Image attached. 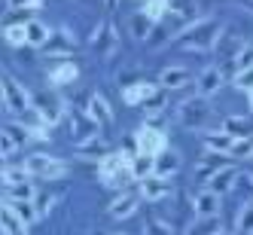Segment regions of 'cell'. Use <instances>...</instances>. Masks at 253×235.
<instances>
[{"label": "cell", "instance_id": "6da1fadb", "mask_svg": "<svg viewBox=\"0 0 253 235\" xmlns=\"http://www.w3.org/2000/svg\"><path fill=\"white\" fill-rule=\"evenodd\" d=\"M223 37V25L216 19H202V22H189L183 31L174 37V46L180 49H195V52H211L213 46H220Z\"/></svg>", "mask_w": 253, "mask_h": 235}, {"label": "cell", "instance_id": "7a4b0ae2", "mask_svg": "<svg viewBox=\"0 0 253 235\" xmlns=\"http://www.w3.org/2000/svg\"><path fill=\"white\" fill-rule=\"evenodd\" d=\"M98 174H101V180H104L107 187H122L125 180L134 177V174H131V156L125 153V150L107 153V156L101 159V165H98Z\"/></svg>", "mask_w": 253, "mask_h": 235}, {"label": "cell", "instance_id": "3957f363", "mask_svg": "<svg viewBox=\"0 0 253 235\" xmlns=\"http://www.w3.org/2000/svg\"><path fill=\"white\" fill-rule=\"evenodd\" d=\"M177 119L183 122L186 129H205V125H211V122H213V107H211V101H208V98L195 95V98H189V101L180 104Z\"/></svg>", "mask_w": 253, "mask_h": 235}, {"label": "cell", "instance_id": "277c9868", "mask_svg": "<svg viewBox=\"0 0 253 235\" xmlns=\"http://www.w3.org/2000/svg\"><path fill=\"white\" fill-rule=\"evenodd\" d=\"M25 168L31 171V177H40V180H58L67 174V165L55 156H46V153H31L25 159Z\"/></svg>", "mask_w": 253, "mask_h": 235}, {"label": "cell", "instance_id": "5b68a950", "mask_svg": "<svg viewBox=\"0 0 253 235\" xmlns=\"http://www.w3.org/2000/svg\"><path fill=\"white\" fill-rule=\"evenodd\" d=\"M0 86H3V107L12 113H25L28 107H34V98L28 95V89L15 80L12 74H3V80H0Z\"/></svg>", "mask_w": 253, "mask_h": 235}, {"label": "cell", "instance_id": "8992f818", "mask_svg": "<svg viewBox=\"0 0 253 235\" xmlns=\"http://www.w3.org/2000/svg\"><path fill=\"white\" fill-rule=\"evenodd\" d=\"M134 147H137V153L159 156L162 150L168 147V138H165V132H159L156 125H143V129L134 135Z\"/></svg>", "mask_w": 253, "mask_h": 235}, {"label": "cell", "instance_id": "52a82bcc", "mask_svg": "<svg viewBox=\"0 0 253 235\" xmlns=\"http://www.w3.org/2000/svg\"><path fill=\"white\" fill-rule=\"evenodd\" d=\"M34 110H37V116H40L46 125H55V122H61V116H64V104H61L58 95L40 92L37 98H34Z\"/></svg>", "mask_w": 253, "mask_h": 235}, {"label": "cell", "instance_id": "ba28073f", "mask_svg": "<svg viewBox=\"0 0 253 235\" xmlns=\"http://www.w3.org/2000/svg\"><path fill=\"white\" fill-rule=\"evenodd\" d=\"M88 43H92V49L98 52L101 58H110L113 52L119 49V37H116V31H113L110 22H101V25L92 31V40H88Z\"/></svg>", "mask_w": 253, "mask_h": 235}, {"label": "cell", "instance_id": "9c48e42d", "mask_svg": "<svg viewBox=\"0 0 253 235\" xmlns=\"http://www.w3.org/2000/svg\"><path fill=\"white\" fill-rule=\"evenodd\" d=\"M140 195L147 198V202H162V198H168V195H171L168 177H162V174H147V177L140 180Z\"/></svg>", "mask_w": 253, "mask_h": 235}, {"label": "cell", "instance_id": "30bf717a", "mask_svg": "<svg viewBox=\"0 0 253 235\" xmlns=\"http://www.w3.org/2000/svg\"><path fill=\"white\" fill-rule=\"evenodd\" d=\"M98 125H101V122H95L88 113L74 116V122H70V135H74V143H77V147H83V143H88V141L98 138Z\"/></svg>", "mask_w": 253, "mask_h": 235}, {"label": "cell", "instance_id": "8fae6325", "mask_svg": "<svg viewBox=\"0 0 253 235\" xmlns=\"http://www.w3.org/2000/svg\"><path fill=\"white\" fill-rule=\"evenodd\" d=\"M235 141L238 138H232L226 129H211V132H205L202 135V143L208 147V153H220V156H232V147H235Z\"/></svg>", "mask_w": 253, "mask_h": 235}, {"label": "cell", "instance_id": "7c38bea8", "mask_svg": "<svg viewBox=\"0 0 253 235\" xmlns=\"http://www.w3.org/2000/svg\"><path fill=\"white\" fill-rule=\"evenodd\" d=\"M223 89V70L220 67H205L202 74H198V83H195V95L202 98H211Z\"/></svg>", "mask_w": 253, "mask_h": 235}, {"label": "cell", "instance_id": "4fadbf2b", "mask_svg": "<svg viewBox=\"0 0 253 235\" xmlns=\"http://www.w3.org/2000/svg\"><path fill=\"white\" fill-rule=\"evenodd\" d=\"M28 138H31V132L25 129V125H19V122H3V156H9V153H15L19 147H25L28 143Z\"/></svg>", "mask_w": 253, "mask_h": 235}, {"label": "cell", "instance_id": "5bb4252c", "mask_svg": "<svg viewBox=\"0 0 253 235\" xmlns=\"http://www.w3.org/2000/svg\"><path fill=\"white\" fill-rule=\"evenodd\" d=\"M192 214L195 217H216L220 214V192H213L211 187L202 189L192 198Z\"/></svg>", "mask_w": 253, "mask_h": 235}, {"label": "cell", "instance_id": "9a60e30c", "mask_svg": "<svg viewBox=\"0 0 253 235\" xmlns=\"http://www.w3.org/2000/svg\"><path fill=\"white\" fill-rule=\"evenodd\" d=\"M140 208V192H122L113 198V205H110V217L113 220H128L131 214H137Z\"/></svg>", "mask_w": 253, "mask_h": 235}, {"label": "cell", "instance_id": "2e32d148", "mask_svg": "<svg viewBox=\"0 0 253 235\" xmlns=\"http://www.w3.org/2000/svg\"><path fill=\"white\" fill-rule=\"evenodd\" d=\"M235 184H238V168H232V165H220V168H216V174L211 177V189L213 192H220V195H226Z\"/></svg>", "mask_w": 253, "mask_h": 235}, {"label": "cell", "instance_id": "e0dca14e", "mask_svg": "<svg viewBox=\"0 0 253 235\" xmlns=\"http://www.w3.org/2000/svg\"><path fill=\"white\" fill-rule=\"evenodd\" d=\"M88 116H92L95 122H101V125H110L113 122V107L107 104V98L104 95H88Z\"/></svg>", "mask_w": 253, "mask_h": 235}, {"label": "cell", "instance_id": "ac0fdd59", "mask_svg": "<svg viewBox=\"0 0 253 235\" xmlns=\"http://www.w3.org/2000/svg\"><path fill=\"white\" fill-rule=\"evenodd\" d=\"M156 92H159V89L153 83H134V86L122 89V98H125V104H143L147 98H153Z\"/></svg>", "mask_w": 253, "mask_h": 235}, {"label": "cell", "instance_id": "d6986e66", "mask_svg": "<svg viewBox=\"0 0 253 235\" xmlns=\"http://www.w3.org/2000/svg\"><path fill=\"white\" fill-rule=\"evenodd\" d=\"M177 168H180V153H177V150L165 147V150H162V153L156 156V174H162V177H171Z\"/></svg>", "mask_w": 253, "mask_h": 235}, {"label": "cell", "instance_id": "ffe728a7", "mask_svg": "<svg viewBox=\"0 0 253 235\" xmlns=\"http://www.w3.org/2000/svg\"><path fill=\"white\" fill-rule=\"evenodd\" d=\"M223 129L232 138H253V119L250 116H229V119H223Z\"/></svg>", "mask_w": 253, "mask_h": 235}, {"label": "cell", "instance_id": "44dd1931", "mask_svg": "<svg viewBox=\"0 0 253 235\" xmlns=\"http://www.w3.org/2000/svg\"><path fill=\"white\" fill-rule=\"evenodd\" d=\"M189 70L186 67H165L162 70V77H159V83H162V89H180V86H186L189 83Z\"/></svg>", "mask_w": 253, "mask_h": 235}, {"label": "cell", "instance_id": "7402d4cb", "mask_svg": "<svg viewBox=\"0 0 253 235\" xmlns=\"http://www.w3.org/2000/svg\"><path fill=\"white\" fill-rule=\"evenodd\" d=\"M43 6H15V9H6L3 12V28L6 25H28L34 22V15H37Z\"/></svg>", "mask_w": 253, "mask_h": 235}, {"label": "cell", "instance_id": "603a6c76", "mask_svg": "<svg viewBox=\"0 0 253 235\" xmlns=\"http://www.w3.org/2000/svg\"><path fill=\"white\" fill-rule=\"evenodd\" d=\"M3 205H6V208H12V211L19 214L28 226L37 220V208H34V198H3Z\"/></svg>", "mask_w": 253, "mask_h": 235}, {"label": "cell", "instance_id": "cb8c5ba5", "mask_svg": "<svg viewBox=\"0 0 253 235\" xmlns=\"http://www.w3.org/2000/svg\"><path fill=\"white\" fill-rule=\"evenodd\" d=\"M0 226H3V235H28V223L6 205H3V220H0Z\"/></svg>", "mask_w": 253, "mask_h": 235}, {"label": "cell", "instance_id": "d4e9b609", "mask_svg": "<svg viewBox=\"0 0 253 235\" xmlns=\"http://www.w3.org/2000/svg\"><path fill=\"white\" fill-rule=\"evenodd\" d=\"M77 77H80V67L70 64V61H64V64H58V67L49 74V83H52V86H70Z\"/></svg>", "mask_w": 253, "mask_h": 235}, {"label": "cell", "instance_id": "484cf974", "mask_svg": "<svg viewBox=\"0 0 253 235\" xmlns=\"http://www.w3.org/2000/svg\"><path fill=\"white\" fill-rule=\"evenodd\" d=\"M235 232L238 235H253V198L238 208V217H235Z\"/></svg>", "mask_w": 253, "mask_h": 235}, {"label": "cell", "instance_id": "4316f807", "mask_svg": "<svg viewBox=\"0 0 253 235\" xmlns=\"http://www.w3.org/2000/svg\"><path fill=\"white\" fill-rule=\"evenodd\" d=\"M43 52H46V55H70V52H74V37H70V31H67V28L58 31V40L52 43V46L46 43Z\"/></svg>", "mask_w": 253, "mask_h": 235}, {"label": "cell", "instance_id": "83f0119b", "mask_svg": "<svg viewBox=\"0 0 253 235\" xmlns=\"http://www.w3.org/2000/svg\"><path fill=\"white\" fill-rule=\"evenodd\" d=\"M49 37H52V31H49L40 19L28 22V46H46V43H49Z\"/></svg>", "mask_w": 253, "mask_h": 235}, {"label": "cell", "instance_id": "f1b7e54d", "mask_svg": "<svg viewBox=\"0 0 253 235\" xmlns=\"http://www.w3.org/2000/svg\"><path fill=\"white\" fill-rule=\"evenodd\" d=\"M131 174H134V180H143L147 174H156V156L137 153V159H131Z\"/></svg>", "mask_w": 253, "mask_h": 235}, {"label": "cell", "instance_id": "f546056e", "mask_svg": "<svg viewBox=\"0 0 253 235\" xmlns=\"http://www.w3.org/2000/svg\"><path fill=\"white\" fill-rule=\"evenodd\" d=\"M128 25H131V37H134V40H147L150 31H153V19H150L147 12H134Z\"/></svg>", "mask_w": 253, "mask_h": 235}, {"label": "cell", "instance_id": "4dcf8cb0", "mask_svg": "<svg viewBox=\"0 0 253 235\" xmlns=\"http://www.w3.org/2000/svg\"><path fill=\"white\" fill-rule=\"evenodd\" d=\"M3 37H6V43L15 46V49L28 46V25H6V28H3Z\"/></svg>", "mask_w": 253, "mask_h": 235}, {"label": "cell", "instance_id": "1f68e13d", "mask_svg": "<svg viewBox=\"0 0 253 235\" xmlns=\"http://www.w3.org/2000/svg\"><path fill=\"white\" fill-rule=\"evenodd\" d=\"M253 67V46H241L238 52H235V58H232V70H235V77L244 74V70Z\"/></svg>", "mask_w": 253, "mask_h": 235}, {"label": "cell", "instance_id": "d6a6232c", "mask_svg": "<svg viewBox=\"0 0 253 235\" xmlns=\"http://www.w3.org/2000/svg\"><path fill=\"white\" fill-rule=\"evenodd\" d=\"M77 156H80V159H104V156H107V143L95 138V141L83 143V147L77 150Z\"/></svg>", "mask_w": 253, "mask_h": 235}, {"label": "cell", "instance_id": "836d02e7", "mask_svg": "<svg viewBox=\"0 0 253 235\" xmlns=\"http://www.w3.org/2000/svg\"><path fill=\"white\" fill-rule=\"evenodd\" d=\"M31 177V171L22 165V168H15V165H3V187H15V184H25V180Z\"/></svg>", "mask_w": 253, "mask_h": 235}, {"label": "cell", "instance_id": "e575fe53", "mask_svg": "<svg viewBox=\"0 0 253 235\" xmlns=\"http://www.w3.org/2000/svg\"><path fill=\"white\" fill-rule=\"evenodd\" d=\"M143 12H147L153 22H159L165 12H171V0H143Z\"/></svg>", "mask_w": 253, "mask_h": 235}, {"label": "cell", "instance_id": "d590c367", "mask_svg": "<svg viewBox=\"0 0 253 235\" xmlns=\"http://www.w3.org/2000/svg\"><path fill=\"white\" fill-rule=\"evenodd\" d=\"M34 195H37V189L31 187V180L15 184V187H3V198H34Z\"/></svg>", "mask_w": 253, "mask_h": 235}, {"label": "cell", "instance_id": "8d00e7d4", "mask_svg": "<svg viewBox=\"0 0 253 235\" xmlns=\"http://www.w3.org/2000/svg\"><path fill=\"white\" fill-rule=\"evenodd\" d=\"M52 205H55V195L52 192H37L34 195V208H37V217H46L52 211Z\"/></svg>", "mask_w": 253, "mask_h": 235}, {"label": "cell", "instance_id": "74e56055", "mask_svg": "<svg viewBox=\"0 0 253 235\" xmlns=\"http://www.w3.org/2000/svg\"><path fill=\"white\" fill-rule=\"evenodd\" d=\"M171 12H177V15H183L186 22H192V15H195V3H192V0H171Z\"/></svg>", "mask_w": 253, "mask_h": 235}, {"label": "cell", "instance_id": "f35d334b", "mask_svg": "<svg viewBox=\"0 0 253 235\" xmlns=\"http://www.w3.org/2000/svg\"><path fill=\"white\" fill-rule=\"evenodd\" d=\"M232 156H238V159H250V156H253V138H238V141H235Z\"/></svg>", "mask_w": 253, "mask_h": 235}, {"label": "cell", "instance_id": "ab89813d", "mask_svg": "<svg viewBox=\"0 0 253 235\" xmlns=\"http://www.w3.org/2000/svg\"><path fill=\"white\" fill-rule=\"evenodd\" d=\"M162 107H165V95H162V92H156L153 98H147V101H143V110H147L150 116H156V113L162 110Z\"/></svg>", "mask_w": 253, "mask_h": 235}, {"label": "cell", "instance_id": "60d3db41", "mask_svg": "<svg viewBox=\"0 0 253 235\" xmlns=\"http://www.w3.org/2000/svg\"><path fill=\"white\" fill-rule=\"evenodd\" d=\"M235 86H238V89H253V67L235 77Z\"/></svg>", "mask_w": 253, "mask_h": 235}, {"label": "cell", "instance_id": "b9f144b4", "mask_svg": "<svg viewBox=\"0 0 253 235\" xmlns=\"http://www.w3.org/2000/svg\"><path fill=\"white\" fill-rule=\"evenodd\" d=\"M6 9H15V6H43V0H3Z\"/></svg>", "mask_w": 253, "mask_h": 235}, {"label": "cell", "instance_id": "7bdbcfd3", "mask_svg": "<svg viewBox=\"0 0 253 235\" xmlns=\"http://www.w3.org/2000/svg\"><path fill=\"white\" fill-rule=\"evenodd\" d=\"M150 232L153 235H171V226H162L159 217H153V220H150Z\"/></svg>", "mask_w": 253, "mask_h": 235}, {"label": "cell", "instance_id": "ee69618b", "mask_svg": "<svg viewBox=\"0 0 253 235\" xmlns=\"http://www.w3.org/2000/svg\"><path fill=\"white\" fill-rule=\"evenodd\" d=\"M213 235H238V232H226V229H216Z\"/></svg>", "mask_w": 253, "mask_h": 235}, {"label": "cell", "instance_id": "f6af8a7d", "mask_svg": "<svg viewBox=\"0 0 253 235\" xmlns=\"http://www.w3.org/2000/svg\"><path fill=\"white\" fill-rule=\"evenodd\" d=\"M107 6H116V0H107Z\"/></svg>", "mask_w": 253, "mask_h": 235}]
</instances>
